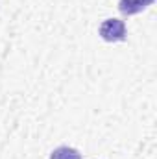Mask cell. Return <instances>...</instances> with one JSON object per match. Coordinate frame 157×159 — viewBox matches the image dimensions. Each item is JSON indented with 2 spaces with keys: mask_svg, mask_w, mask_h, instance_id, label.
<instances>
[{
  "mask_svg": "<svg viewBox=\"0 0 157 159\" xmlns=\"http://www.w3.org/2000/svg\"><path fill=\"white\" fill-rule=\"evenodd\" d=\"M154 0H118V11L122 15H135L146 9Z\"/></svg>",
  "mask_w": 157,
  "mask_h": 159,
  "instance_id": "2",
  "label": "cell"
},
{
  "mask_svg": "<svg viewBox=\"0 0 157 159\" xmlns=\"http://www.w3.org/2000/svg\"><path fill=\"white\" fill-rule=\"evenodd\" d=\"M48 159H81V154L72 146H57L56 150H52Z\"/></svg>",
  "mask_w": 157,
  "mask_h": 159,
  "instance_id": "3",
  "label": "cell"
},
{
  "mask_svg": "<svg viewBox=\"0 0 157 159\" xmlns=\"http://www.w3.org/2000/svg\"><path fill=\"white\" fill-rule=\"evenodd\" d=\"M100 37L107 43H118L126 39V24L120 19H105L98 28Z\"/></svg>",
  "mask_w": 157,
  "mask_h": 159,
  "instance_id": "1",
  "label": "cell"
}]
</instances>
